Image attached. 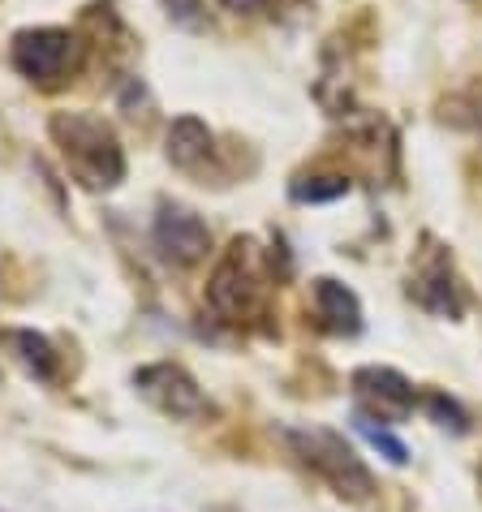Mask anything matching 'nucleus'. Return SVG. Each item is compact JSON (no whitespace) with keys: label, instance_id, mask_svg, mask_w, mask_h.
I'll return each instance as SVG.
<instances>
[{"label":"nucleus","instance_id":"1","mask_svg":"<svg viewBox=\"0 0 482 512\" xmlns=\"http://www.w3.org/2000/svg\"><path fill=\"white\" fill-rule=\"evenodd\" d=\"M52 142L61 147L69 173L91 190H112L125 177V151L121 138L112 134L108 121L91 117V112H56L48 121Z\"/></svg>","mask_w":482,"mask_h":512},{"label":"nucleus","instance_id":"2","mask_svg":"<svg viewBox=\"0 0 482 512\" xmlns=\"http://www.w3.org/2000/svg\"><path fill=\"white\" fill-rule=\"evenodd\" d=\"M289 448L297 452V461L328 482L340 500H371L375 478L362 465V457L345 444V435L328 431V426H289L285 431Z\"/></svg>","mask_w":482,"mask_h":512},{"label":"nucleus","instance_id":"3","mask_svg":"<svg viewBox=\"0 0 482 512\" xmlns=\"http://www.w3.org/2000/svg\"><path fill=\"white\" fill-rule=\"evenodd\" d=\"M82 39L65 26H35V31H18L13 35V69L22 78L39 82V87H56L65 82L74 69L82 65Z\"/></svg>","mask_w":482,"mask_h":512},{"label":"nucleus","instance_id":"4","mask_svg":"<svg viewBox=\"0 0 482 512\" xmlns=\"http://www.w3.org/2000/svg\"><path fill=\"white\" fill-rule=\"evenodd\" d=\"M259 297H263V284H259V272L250 263V241H233V250L220 259L216 276L207 284V302L216 310L220 319H246L259 310Z\"/></svg>","mask_w":482,"mask_h":512},{"label":"nucleus","instance_id":"5","mask_svg":"<svg viewBox=\"0 0 482 512\" xmlns=\"http://www.w3.org/2000/svg\"><path fill=\"white\" fill-rule=\"evenodd\" d=\"M353 396H358V414L379 422H405L418 405V392L401 371L392 366H362L353 371Z\"/></svg>","mask_w":482,"mask_h":512},{"label":"nucleus","instance_id":"6","mask_svg":"<svg viewBox=\"0 0 482 512\" xmlns=\"http://www.w3.org/2000/svg\"><path fill=\"white\" fill-rule=\"evenodd\" d=\"M138 392L147 396V401L160 409L168 418H203L207 414V396L203 388L194 383L190 371H181L177 362H155V366H143V371L134 375Z\"/></svg>","mask_w":482,"mask_h":512},{"label":"nucleus","instance_id":"7","mask_svg":"<svg viewBox=\"0 0 482 512\" xmlns=\"http://www.w3.org/2000/svg\"><path fill=\"white\" fill-rule=\"evenodd\" d=\"M151 241H155V250L177 267H190L198 259H207V250H211L207 224L181 203L160 207V216H155V224H151Z\"/></svg>","mask_w":482,"mask_h":512},{"label":"nucleus","instance_id":"8","mask_svg":"<svg viewBox=\"0 0 482 512\" xmlns=\"http://www.w3.org/2000/svg\"><path fill=\"white\" fill-rule=\"evenodd\" d=\"M409 293H414L418 306H427L431 315H444V319H457L465 310L457 272H452V259H448V250H439V246H431L418 259L414 276H409Z\"/></svg>","mask_w":482,"mask_h":512},{"label":"nucleus","instance_id":"9","mask_svg":"<svg viewBox=\"0 0 482 512\" xmlns=\"http://www.w3.org/2000/svg\"><path fill=\"white\" fill-rule=\"evenodd\" d=\"M315 306H319V319L328 332H336V336L362 332V302H358V293L345 289L340 280H315Z\"/></svg>","mask_w":482,"mask_h":512},{"label":"nucleus","instance_id":"10","mask_svg":"<svg viewBox=\"0 0 482 512\" xmlns=\"http://www.w3.org/2000/svg\"><path fill=\"white\" fill-rule=\"evenodd\" d=\"M211 130L198 117H181L173 121V130H168V160L177 168H186V173H198L207 160H211Z\"/></svg>","mask_w":482,"mask_h":512},{"label":"nucleus","instance_id":"11","mask_svg":"<svg viewBox=\"0 0 482 512\" xmlns=\"http://www.w3.org/2000/svg\"><path fill=\"white\" fill-rule=\"evenodd\" d=\"M5 345L13 349V358H18L35 379H52L56 375V353L48 345V336H39V332H5Z\"/></svg>","mask_w":482,"mask_h":512},{"label":"nucleus","instance_id":"12","mask_svg":"<svg viewBox=\"0 0 482 512\" xmlns=\"http://www.w3.org/2000/svg\"><path fill=\"white\" fill-rule=\"evenodd\" d=\"M345 194H349L345 177H302V181H293L297 203H332V198H345Z\"/></svg>","mask_w":482,"mask_h":512},{"label":"nucleus","instance_id":"13","mask_svg":"<svg viewBox=\"0 0 482 512\" xmlns=\"http://www.w3.org/2000/svg\"><path fill=\"white\" fill-rule=\"evenodd\" d=\"M353 422H358V431L366 435V444L384 452V457H388L392 465H405V461H409V448H405L401 439H396V435L388 431V426H375L371 418H362V414H353Z\"/></svg>","mask_w":482,"mask_h":512},{"label":"nucleus","instance_id":"14","mask_svg":"<svg viewBox=\"0 0 482 512\" xmlns=\"http://www.w3.org/2000/svg\"><path fill=\"white\" fill-rule=\"evenodd\" d=\"M427 414H431L439 426H452L457 435L470 431V422H465V414L457 409V401H448V396H439V392H431V396H427Z\"/></svg>","mask_w":482,"mask_h":512},{"label":"nucleus","instance_id":"15","mask_svg":"<svg viewBox=\"0 0 482 512\" xmlns=\"http://www.w3.org/2000/svg\"><path fill=\"white\" fill-rule=\"evenodd\" d=\"M160 5L173 13L181 26H198V18H203V0H160Z\"/></svg>","mask_w":482,"mask_h":512},{"label":"nucleus","instance_id":"16","mask_svg":"<svg viewBox=\"0 0 482 512\" xmlns=\"http://www.w3.org/2000/svg\"><path fill=\"white\" fill-rule=\"evenodd\" d=\"M250 5H263V0H233V9H250Z\"/></svg>","mask_w":482,"mask_h":512},{"label":"nucleus","instance_id":"17","mask_svg":"<svg viewBox=\"0 0 482 512\" xmlns=\"http://www.w3.org/2000/svg\"><path fill=\"white\" fill-rule=\"evenodd\" d=\"M478 487H482V469H478Z\"/></svg>","mask_w":482,"mask_h":512}]
</instances>
